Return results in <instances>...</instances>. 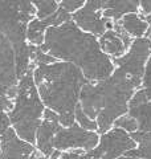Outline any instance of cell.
<instances>
[{
	"instance_id": "19",
	"label": "cell",
	"mask_w": 151,
	"mask_h": 159,
	"mask_svg": "<svg viewBox=\"0 0 151 159\" xmlns=\"http://www.w3.org/2000/svg\"><path fill=\"white\" fill-rule=\"evenodd\" d=\"M113 127L122 129V130L126 131L127 134H133V133L138 131V123H137V121H135L133 117H130L129 114H125V116L119 117L118 119H115Z\"/></svg>"
},
{
	"instance_id": "6",
	"label": "cell",
	"mask_w": 151,
	"mask_h": 159,
	"mask_svg": "<svg viewBox=\"0 0 151 159\" xmlns=\"http://www.w3.org/2000/svg\"><path fill=\"white\" fill-rule=\"evenodd\" d=\"M137 142L122 129L112 127L99 135V142L90 151L82 152L80 159H118L127 151L134 150Z\"/></svg>"
},
{
	"instance_id": "20",
	"label": "cell",
	"mask_w": 151,
	"mask_h": 159,
	"mask_svg": "<svg viewBox=\"0 0 151 159\" xmlns=\"http://www.w3.org/2000/svg\"><path fill=\"white\" fill-rule=\"evenodd\" d=\"M140 88L143 89V92L146 93V96L150 99L151 98V54L146 62V66H144V73H143V77H142V85Z\"/></svg>"
},
{
	"instance_id": "24",
	"label": "cell",
	"mask_w": 151,
	"mask_h": 159,
	"mask_svg": "<svg viewBox=\"0 0 151 159\" xmlns=\"http://www.w3.org/2000/svg\"><path fill=\"white\" fill-rule=\"evenodd\" d=\"M82 152H85V151H81V150L64 151V152H61V155L58 157V159H80Z\"/></svg>"
},
{
	"instance_id": "23",
	"label": "cell",
	"mask_w": 151,
	"mask_h": 159,
	"mask_svg": "<svg viewBox=\"0 0 151 159\" xmlns=\"http://www.w3.org/2000/svg\"><path fill=\"white\" fill-rule=\"evenodd\" d=\"M9 127H11V123H9L8 113L4 110L3 107H0V137H2Z\"/></svg>"
},
{
	"instance_id": "16",
	"label": "cell",
	"mask_w": 151,
	"mask_h": 159,
	"mask_svg": "<svg viewBox=\"0 0 151 159\" xmlns=\"http://www.w3.org/2000/svg\"><path fill=\"white\" fill-rule=\"evenodd\" d=\"M135 142L137 147L125 154L127 157H134L139 159H151V133H133L130 134Z\"/></svg>"
},
{
	"instance_id": "2",
	"label": "cell",
	"mask_w": 151,
	"mask_h": 159,
	"mask_svg": "<svg viewBox=\"0 0 151 159\" xmlns=\"http://www.w3.org/2000/svg\"><path fill=\"white\" fill-rule=\"evenodd\" d=\"M33 81L44 106L58 116L60 125L72 126L74 110L80 103V93L88 80L70 62L56 61L33 68Z\"/></svg>"
},
{
	"instance_id": "15",
	"label": "cell",
	"mask_w": 151,
	"mask_h": 159,
	"mask_svg": "<svg viewBox=\"0 0 151 159\" xmlns=\"http://www.w3.org/2000/svg\"><path fill=\"white\" fill-rule=\"evenodd\" d=\"M117 24L121 27V29H122L126 34H129L133 40L147 37L149 31H150V24L146 21V19L139 12L126 15L119 21H117Z\"/></svg>"
},
{
	"instance_id": "4",
	"label": "cell",
	"mask_w": 151,
	"mask_h": 159,
	"mask_svg": "<svg viewBox=\"0 0 151 159\" xmlns=\"http://www.w3.org/2000/svg\"><path fill=\"white\" fill-rule=\"evenodd\" d=\"M33 68L29 69L19 80L13 107L8 113L9 123L16 135L31 145H34L36 142V131L43 121V114L45 110L33 81Z\"/></svg>"
},
{
	"instance_id": "17",
	"label": "cell",
	"mask_w": 151,
	"mask_h": 159,
	"mask_svg": "<svg viewBox=\"0 0 151 159\" xmlns=\"http://www.w3.org/2000/svg\"><path fill=\"white\" fill-rule=\"evenodd\" d=\"M33 6L36 8V17L39 20H44L58 11L60 3L54 0H44V2H33Z\"/></svg>"
},
{
	"instance_id": "5",
	"label": "cell",
	"mask_w": 151,
	"mask_h": 159,
	"mask_svg": "<svg viewBox=\"0 0 151 159\" xmlns=\"http://www.w3.org/2000/svg\"><path fill=\"white\" fill-rule=\"evenodd\" d=\"M34 17L33 2H0V33L12 47L27 43V25Z\"/></svg>"
},
{
	"instance_id": "9",
	"label": "cell",
	"mask_w": 151,
	"mask_h": 159,
	"mask_svg": "<svg viewBox=\"0 0 151 159\" xmlns=\"http://www.w3.org/2000/svg\"><path fill=\"white\" fill-rule=\"evenodd\" d=\"M151 54V41L147 37L134 39L131 45L122 57L114 58L115 68H121L126 73L142 80L146 62Z\"/></svg>"
},
{
	"instance_id": "3",
	"label": "cell",
	"mask_w": 151,
	"mask_h": 159,
	"mask_svg": "<svg viewBox=\"0 0 151 159\" xmlns=\"http://www.w3.org/2000/svg\"><path fill=\"white\" fill-rule=\"evenodd\" d=\"M140 85V78L134 77L115 66L112 76L98 82L102 97V109L95 122L98 126L97 133L99 135L109 131L114 126L115 119L127 114L130 99Z\"/></svg>"
},
{
	"instance_id": "26",
	"label": "cell",
	"mask_w": 151,
	"mask_h": 159,
	"mask_svg": "<svg viewBox=\"0 0 151 159\" xmlns=\"http://www.w3.org/2000/svg\"><path fill=\"white\" fill-rule=\"evenodd\" d=\"M37 159H50V157H44V155H41V154H40V155L37 157Z\"/></svg>"
},
{
	"instance_id": "7",
	"label": "cell",
	"mask_w": 151,
	"mask_h": 159,
	"mask_svg": "<svg viewBox=\"0 0 151 159\" xmlns=\"http://www.w3.org/2000/svg\"><path fill=\"white\" fill-rule=\"evenodd\" d=\"M103 4L102 0H88L82 8L72 15V21L82 32L101 37L106 31L114 28V21L102 16Z\"/></svg>"
},
{
	"instance_id": "25",
	"label": "cell",
	"mask_w": 151,
	"mask_h": 159,
	"mask_svg": "<svg viewBox=\"0 0 151 159\" xmlns=\"http://www.w3.org/2000/svg\"><path fill=\"white\" fill-rule=\"evenodd\" d=\"M118 159H139V158H134V157H127V155H122L121 158H118Z\"/></svg>"
},
{
	"instance_id": "21",
	"label": "cell",
	"mask_w": 151,
	"mask_h": 159,
	"mask_svg": "<svg viewBox=\"0 0 151 159\" xmlns=\"http://www.w3.org/2000/svg\"><path fill=\"white\" fill-rule=\"evenodd\" d=\"M84 4V0H64V2H60V8L64 9L65 12H68L69 15H73L80 8H82Z\"/></svg>"
},
{
	"instance_id": "27",
	"label": "cell",
	"mask_w": 151,
	"mask_h": 159,
	"mask_svg": "<svg viewBox=\"0 0 151 159\" xmlns=\"http://www.w3.org/2000/svg\"><path fill=\"white\" fill-rule=\"evenodd\" d=\"M147 39L151 41V27H150V31H149V34H147Z\"/></svg>"
},
{
	"instance_id": "11",
	"label": "cell",
	"mask_w": 151,
	"mask_h": 159,
	"mask_svg": "<svg viewBox=\"0 0 151 159\" xmlns=\"http://www.w3.org/2000/svg\"><path fill=\"white\" fill-rule=\"evenodd\" d=\"M98 43L102 51L112 60L119 58L127 52L133 43V39L126 34L117 23H114V28L109 29L102 36L98 37Z\"/></svg>"
},
{
	"instance_id": "14",
	"label": "cell",
	"mask_w": 151,
	"mask_h": 159,
	"mask_svg": "<svg viewBox=\"0 0 151 159\" xmlns=\"http://www.w3.org/2000/svg\"><path fill=\"white\" fill-rule=\"evenodd\" d=\"M139 12V2L133 0H109L105 2L102 16L112 21L117 23L123 16L129 13H138Z\"/></svg>"
},
{
	"instance_id": "12",
	"label": "cell",
	"mask_w": 151,
	"mask_h": 159,
	"mask_svg": "<svg viewBox=\"0 0 151 159\" xmlns=\"http://www.w3.org/2000/svg\"><path fill=\"white\" fill-rule=\"evenodd\" d=\"M34 145L20 139L12 127L0 137V159H29Z\"/></svg>"
},
{
	"instance_id": "22",
	"label": "cell",
	"mask_w": 151,
	"mask_h": 159,
	"mask_svg": "<svg viewBox=\"0 0 151 159\" xmlns=\"http://www.w3.org/2000/svg\"><path fill=\"white\" fill-rule=\"evenodd\" d=\"M139 13L146 19L151 27V0L150 2H139Z\"/></svg>"
},
{
	"instance_id": "18",
	"label": "cell",
	"mask_w": 151,
	"mask_h": 159,
	"mask_svg": "<svg viewBox=\"0 0 151 159\" xmlns=\"http://www.w3.org/2000/svg\"><path fill=\"white\" fill-rule=\"evenodd\" d=\"M74 121L76 123L84 129V130H86V131H94V133H97L98 130V126H97V122L93 121V119H90L86 114H85L82 111V109L81 106H80V103L77 106H76V110H74Z\"/></svg>"
},
{
	"instance_id": "8",
	"label": "cell",
	"mask_w": 151,
	"mask_h": 159,
	"mask_svg": "<svg viewBox=\"0 0 151 159\" xmlns=\"http://www.w3.org/2000/svg\"><path fill=\"white\" fill-rule=\"evenodd\" d=\"M99 142V134L94 131H86L80 127L77 123H73L69 127L58 125L56 135L53 139V148L58 151H70L81 150L90 151Z\"/></svg>"
},
{
	"instance_id": "1",
	"label": "cell",
	"mask_w": 151,
	"mask_h": 159,
	"mask_svg": "<svg viewBox=\"0 0 151 159\" xmlns=\"http://www.w3.org/2000/svg\"><path fill=\"white\" fill-rule=\"evenodd\" d=\"M39 48L57 61L76 65L90 82L103 81L114 72L113 60L101 51L98 37L82 32L72 20L48 28Z\"/></svg>"
},
{
	"instance_id": "10",
	"label": "cell",
	"mask_w": 151,
	"mask_h": 159,
	"mask_svg": "<svg viewBox=\"0 0 151 159\" xmlns=\"http://www.w3.org/2000/svg\"><path fill=\"white\" fill-rule=\"evenodd\" d=\"M58 125V116L54 111L45 107L43 114V121L36 131V142H34V147L41 155L50 157L54 151L53 139L56 135Z\"/></svg>"
},
{
	"instance_id": "13",
	"label": "cell",
	"mask_w": 151,
	"mask_h": 159,
	"mask_svg": "<svg viewBox=\"0 0 151 159\" xmlns=\"http://www.w3.org/2000/svg\"><path fill=\"white\" fill-rule=\"evenodd\" d=\"M127 114L137 121L138 131L151 133V99L147 98L142 88H139L130 99Z\"/></svg>"
}]
</instances>
